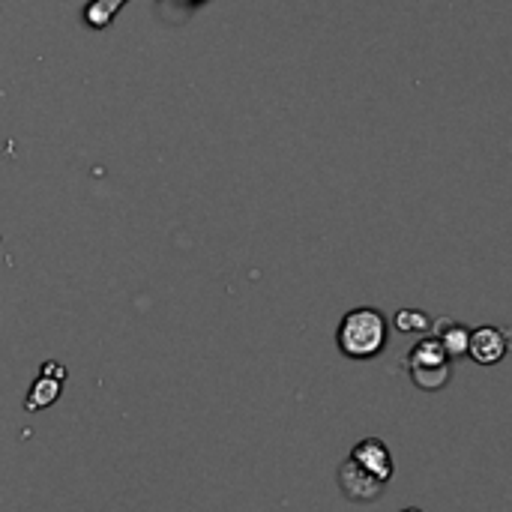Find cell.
Returning <instances> with one entry per match:
<instances>
[{
  "label": "cell",
  "mask_w": 512,
  "mask_h": 512,
  "mask_svg": "<svg viewBox=\"0 0 512 512\" xmlns=\"http://www.w3.org/2000/svg\"><path fill=\"white\" fill-rule=\"evenodd\" d=\"M402 512H423V510H417V507H405Z\"/></svg>",
  "instance_id": "cell-12"
},
{
  "label": "cell",
  "mask_w": 512,
  "mask_h": 512,
  "mask_svg": "<svg viewBox=\"0 0 512 512\" xmlns=\"http://www.w3.org/2000/svg\"><path fill=\"white\" fill-rule=\"evenodd\" d=\"M390 339V321L381 309L360 306L345 312L336 330V345L348 360H375L384 354Z\"/></svg>",
  "instance_id": "cell-1"
},
{
  "label": "cell",
  "mask_w": 512,
  "mask_h": 512,
  "mask_svg": "<svg viewBox=\"0 0 512 512\" xmlns=\"http://www.w3.org/2000/svg\"><path fill=\"white\" fill-rule=\"evenodd\" d=\"M408 375H411V381H414V387H417V390L438 393V390H444V387L450 384V378H453V366H438V369H414V372H408Z\"/></svg>",
  "instance_id": "cell-8"
},
{
  "label": "cell",
  "mask_w": 512,
  "mask_h": 512,
  "mask_svg": "<svg viewBox=\"0 0 512 512\" xmlns=\"http://www.w3.org/2000/svg\"><path fill=\"white\" fill-rule=\"evenodd\" d=\"M435 339L441 342L444 354L450 360H459L468 354V339H471V330L459 321H450V318H441L438 327H435Z\"/></svg>",
  "instance_id": "cell-6"
},
{
  "label": "cell",
  "mask_w": 512,
  "mask_h": 512,
  "mask_svg": "<svg viewBox=\"0 0 512 512\" xmlns=\"http://www.w3.org/2000/svg\"><path fill=\"white\" fill-rule=\"evenodd\" d=\"M63 381H66V369L60 363H51V360L42 363V372L30 384V396L24 399V411H45V408H51L60 399Z\"/></svg>",
  "instance_id": "cell-4"
},
{
  "label": "cell",
  "mask_w": 512,
  "mask_h": 512,
  "mask_svg": "<svg viewBox=\"0 0 512 512\" xmlns=\"http://www.w3.org/2000/svg\"><path fill=\"white\" fill-rule=\"evenodd\" d=\"M123 6H126V0H90L84 9V21L90 27H108Z\"/></svg>",
  "instance_id": "cell-9"
},
{
  "label": "cell",
  "mask_w": 512,
  "mask_h": 512,
  "mask_svg": "<svg viewBox=\"0 0 512 512\" xmlns=\"http://www.w3.org/2000/svg\"><path fill=\"white\" fill-rule=\"evenodd\" d=\"M348 459L357 462L363 471H369V474H372L375 480H381L384 486H387V483L393 480V474H396L393 453L387 450V444H384L381 438H363V441H357Z\"/></svg>",
  "instance_id": "cell-3"
},
{
  "label": "cell",
  "mask_w": 512,
  "mask_h": 512,
  "mask_svg": "<svg viewBox=\"0 0 512 512\" xmlns=\"http://www.w3.org/2000/svg\"><path fill=\"white\" fill-rule=\"evenodd\" d=\"M339 489L348 501L354 504H375L381 495H384V483L375 480L369 471H363L357 462L345 459L339 465Z\"/></svg>",
  "instance_id": "cell-2"
},
{
  "label": "cell",
  "mask_w": 512,
  "mask_h": 512,
  "mask_svg": "<svg viewBox=\"0 0 512 512\" xmlns=\"http://www.w3.org/2000/svg\"><path fill=\"white\" fill-rule=\"evenodd\" d=\"M162 3V9L168 12V15H189L198 3H204V0H159Z\"/></svg>",
  "instance_id": "cell-11"
},
{
  "label": "cell",
  "mask_w": 512,
  "mask_h": 512,
  "mask_svg": "<svg viewBox=\"0 0 512 512\" xmlns=\"http://www.w3.org/2000/svg\"><path fill=\"white\" fill-rule=\"evenodd\" d=\"M393 324L399 333H426L432 327V318L426 312H417V309H402V312H396Z\"/></svg>",
  "instance_id": "cell-10"
},
{
  "label": "cell",
  "mask_w": 512,
  "mask_h": 512,
  "mask_svg": "<svg viewBox=\"0 0 512 512\" xmlns=\"http://www.w3.org/2000/svg\"><path fill=\"white\" fill-rule=\"evenodd\" d=\"M438 366H450V357L444 354V348H441V342L435 336L420 339L405 357L408 372H414V369H438Z\"/></svg>",
  "instance_id": "cell-7"
},
{
  "label": "cell",
  "mask_w": 512,
  "mask_h": 512,
  "mask_svg": "<svg viewBox=\"0 0 512 512\" xmlns=\"http://www.w3.org/2000/svg\"><path fill=\"white\" fill-rule=\"evenodd\" d=\"M510 333L501 327H477L468 339V354L480 366H495L507 357Z\"/></svg>",
  "instance_id": "cell-5"
}]
</instances>
